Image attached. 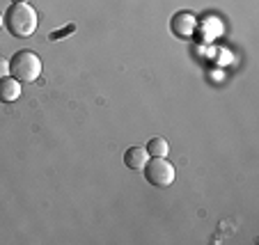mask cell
I'll use <instances>...</instances> for the list:
<instances>
[{
    "instance_id": "6da1fadb",
    "label": "cell",
    "mask_w": 259,
    "mask_h": 245,
    "mask_svg": "<svg viewBox=\"0 0 259 245\" xmlns=\"http://www.w3.org/2000/svg\"><path fill=\"white\" fill-rule=\"evenodd\" d=\"M5 21V28L12 37L16 39H28L37 32L39 28V19H37V12L30 3H12L7 7V12L3 14Z\"/></svg>"
},
{
    "instance_id": "7a4b0ae2",
    "label": "cell",
    "mask_w": 259,
    "mask_h": 245,
    "mask_svg": "<svg viewBox=\"0 0 259 245\" xmlns=\"http://www.w3.org/2000/svg\"><path fill=\"white\" fill-rule=\"evenodd\" d=\"M10 74L21 83H34L41 74V60L32 51H19L10 60Z\"/></svg>"
},
{
    "instance_id": "3957f363",
    "label": "cell",
    "mask_w": 259,
    "mask_h": 245,
    "mask_svg": "<svg viewBox=\"0 0 259 245\" xmlns=\"http://www.w3.org/2000/svg\"><path fill=\"white\" fill-rule=\"evenodd\" d=\"M142 170H145V179L156 188H167L175 183V165L165 156H152Z\"/></svg>"
},
{
    "instance_id": "277c9868",
    "label": "cell",
    "mask_w": 259,
    "mask_h": 245,
    "mask_svg": "<svg viewBox=\"0 0 259 245\" xmlns=\"http://www.w3.org/2000/svg\"><path fill=\"white\" fill-rule=\"evenodd\" d=\"M170 30L175 37H179V39H188V37H193L197 30V19L191 14V12H177V14L170 19Z\"/></svg>"
},
{
    "instance_id": "5b68a950",
    "label": "cell",
    "mask_w": 259,
    "mask_h": 245,
    "mask_svg": "<svg viewBox=\"0 0 259 245\" xmlns=\"http://www.w3.org/2000/svg\"><path fill=\"white\" fill-rule=\"evenodd\" d=\"M21 96V80L14 76H5L0 78V101L3 103H14Z\"/></svg>"
},
{
    "instance_id": "8992f818",
    "label": "cell",
    "mask_w": 259,
    "mask_h": 245,
    "mask_svg": "<svg viewBox=\"0 0 259 245\" xmlns=\"http://www.w3.org/2000/svg\"><path fill=\"white\" fill-rule=\"evenodd\" d=\"M147 161H149V154H147L145 147H128L126 154H124V165L128 170H142Z\"/></svg>"
},
{
    "instance_id": "52a82bcc",
    "label": "cell",
    "mask_w": 259,
    "mask_h": 245,
    "mask_svg": "<svg viewBox=\"0 0 259 245\" xmlns=\"http://www.w3.org/2000/svg\"><path fill=\"white\" fill-rule=\"evenodd\" d=\"M147 154L149 156H167V152H170V144H167L165 137H152L149 142H147Z\"/></svg>"
},
{
    "instance_id": "ba28073f",
    "label": "cell",
    "mask_w": 259,
    "mask_h": 245,
    "mask_svg": "<svg viewBox=\"0 0 259 245\" xmlns=\"http://www.w3.org/2000/svg\"><path fill=\"white\" fill-rule=\"evenodd\" d=\"M5 76H10V62L5 58H0V78H5Z\"/></svg>"
},
{
    "instance_id": "9c48e42d",
    "label": "cell",
    "mask_w": 259,
    "mask_h": 245,
    "mask_svg": "<svg viewBox=\"0 0 259 245\" xmlns=\"http://www.w3.org/2000/svg\"><path fill=\"white\" fill-rule=\"evenodd\" d=\"M3 25H5V21H3V14H0V28H3Z\"/></svg>"
},
{
    "instance_id": "30bf717a",
    "label": "cell",
    "mask_w": 259,
    "mask_h": 245,
    "mask_svg": "<svg viewBox=\"0 0 259 245\" xmlns=\"http://www.w3.org/2000/svg\"><path fill=\"white\" fill-rule=\"evenodd\" d=\"M12 3H28V0H12Z\"/></svg>"
}]
</instances>
